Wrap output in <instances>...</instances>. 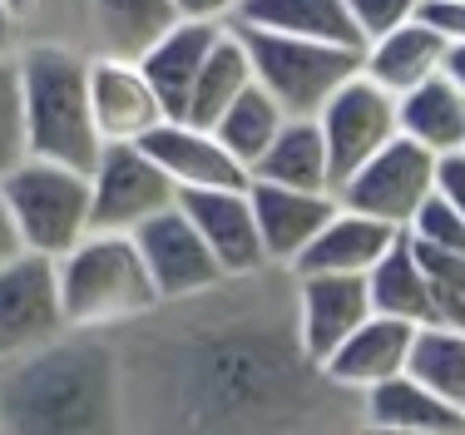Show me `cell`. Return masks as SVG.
<instances>
[{
    "label": "cell",
    "mask_w": 465,
    "mask_h": 435,
    "mask_svg": "<svg viewBox=\"0 0 465 435\" xmlns=\"http://www.w3.org/2000/svg\"><path fill=\"white\" fill-rule=\"evenodd\" d=\"M252 84V60H248V44H242L238 25H223V35L213 40V50H208L203 70H198L193 89H188V104H183V119H193V124H208L213 129V119L223 114L232 99L242 94V89Z\"/></svg>",
    "instance_id": "obj_25"
},
{
    "label": "cell",
    "mask_w": 465,
    "mask_h": 435,
    "mask_svg": "<svg viewBox=\"0 0 465 435\" xmlns=\"http://www.w3.org/2000/svg\"><path fill=\"white\" fill-rule=\"evenodd\" d=\"M440 60H446V40L426 20H406V25L361 44V74L381 89H391V94H406L420 80L440 74Z\"/></svg>",
    "instance_id": "obj_20"
},
{
    "label": "cell",
    "mask_w": 465,
    "mask_h": 435,
    "mask_svg": "<svg viewBox=\"0 0 465 435\" xmlns=\"http://www.w3.org/2000/svg\"><path fill=\"white\" fill-rule=\"evenodd\" d=\"M232 25L282 30V35L357 44L361 50V30H357V20H351L347 0H238V5H232Z\"/></svg>",
    "instance_id": "obj_22"
},
{
    "label": "cell",
    "mask_w": 465,
    "mask_h": 435,
    "mask_svg": "<svg viewBox=\"0 0 465 435\" xmlns=\"http://www.w3.org/2000/svg\"><path fill=\"white\" fill-rule=\"evenodd\" d=\"M436 193L465 218V149L440 153V159H436Z\"/></svg>",
    "instance_id": "obj_34"
},
{
    "label": "cell",
    "mask_w": 465,
    "mask_h": 435,
    "mask_svg": "<svg viewBox=\"0 0 465 435\" xmlns=\"http://www.w3.org/2000/svg\"><path fill=\"white\" fill-rule=\"evenodd\" d=\"M139 143L179 188H248L252 183L248 163L232 159V149L208 124H193L183 114L159 119Z\"/></svg>",
    "instance_id": "obj_12"
},
{
    "label": "cell",
    "mask_w": 465,
    "mask_h": 435,
    "mask_svg": "<svg viewBox=\"0 0 465 435\" xmlns=\"http://www.w3.org/2000/svg\"><path fill=\"white\" fill-rule=\"evenodd\" d=\"M20 252H25V242H20V228H15V218H10L5 198H0V267L10 258H20Z\"/></svg>",
    "instance_id": "obj_36"
},
{
    "label": "cell",
    "mask_w": 465,
    "mask_h": 435,
    "mask_svg": "<svg viewBox=\"0 0 465 435\" xmlns=\"http://www.w3.org/2000/svg\"><path fill=\"white\" fill-rule=\"evenodd\" d=\"M248 198H252V218H258L268 262H287V267L317 238V228L337 213V198L322 193V188H292V183H268V178H252Z\"/></svg>",
    "instance_id": "obj_16"
},
{
    "label": "cell",
    "mask_w": 465,
    "mask_h": 435,
    "mask_svg": "<svg viewBox=\"0 0 465 435\" xmlns=\"http://www.w3.org/2000/svg\"><path fill=\"white\" fill-rule=\"evenodd\" d=\"M411 341H416V327L401 317H386V311H371L337 351L327 356L317 371L327 376L331 386L341 391H371V386L391 381V376L406 371L411 361Z\"/></svg>",
    "instance_id": "obj_15"
},
{
    "label": "cell",
    "mask_w": 465,
    "mask_h": 435,
    "mask_svg": "<svg viewBox=\"0 0 465 435\" xmlns=\"http://www.w3.org/2000/svg\"><path fill=\"white\" fill-rule=\"evenodd\" d=\"M0 198L20 228L25 252L64 258L80 238L94 232L90 208V173L54 159H20L10 173H0Z\"/></svg>",
    "instance_id": "obj_4"
},
{
    "label": "cell",
    "mask_w": 465,
    "mask_h": 435,
    "mask_svg": "<svg viewBox=\"0 0 465 435\" xmlns=\"http://www.w3.org/2000/svg\"><path fill=\"white\" fill-rule=\"evenodd\" d=\"M440 74H446V80H456V84L465 89V40L446 44V60H440Z\"/></svg>",
    "instance_id": "obj_37"
},
{
    "label": "cell",
    "mask_w": 465,
    "mask_h": 435,
    "mask_svg": "<svg viewBox=\"0 0 465 435\" xmlns=\"http://www.w3.org/2000/svg\"><path fill=\"white\" fill-rule=\"evenodd\" d=\"M173 20H179L173 0H94L99 44L104 54H124V60H139Z\"/></svg>",
    "instance_id": "obj_26"
},
{
    "label": "cell",
    "mask_w": 465,
    "mask_h": 435,
    "mask_svg": "<svg viewBox=\"0 0 465 435\" xmlns=\"http://www.w3.org/2000/svg\"><path fill=\"white\" fill-rule=\"evenodd\" d=\"M367 317H371L367 277H357V272H302L297 277V351H302V361L312 371Z\"/></svg>",
    "instance_id": "obj_11"
},
{
    "label": "cell",
    "mask_w": 465,
    "mask_h": 435,
    "mask_svg": "<svg viewBox=\"0 0 465 435\" xmlns=\"http://www.w3.org/2000/svg\"><path fill=\"white\" fill-rule=\"evenodd\" d=\"M20 84H25L30 153L90 173L104 149L90 109V60L60 44H35L20 54Z\"/></svg>",
    "instance_id": "obj_3"
},
{
    "label": "cell",
    "mask_w": 465,
    "mask_h": 435,
    "mask_svg": "<svg viewBox=\"0 0 465 435\" xmlns=\"http://www.w3.org/2000/svg\"><path fill=\"white\" fill-rule=\"evenodd\" d=\"M15 10L5 5V0H0V54H10V44H15Z\"/></svg>",
    "instance_id": "obj_38"
},
{
    "label": "cell",
    "mask_w": 465,
    "mask_h": 435,
    "mask_svg": "<svg viewBox=\"0 0 465 435\" xmlns=\"http://www.w3.org/2000/svg\"><path fill=\"white\" fill-rule=\"evenodd\" d=\"M416 258L430 277V302H436V321L440 327H460L465 331V252H446V248H426L416 242Z\"/></svg>",
    "instance_id": "obj_29"
},
{
    "label": "cell",
    "mask_w": 465,
    "mask_h": 435,
    "mask_svg": "<svg viewBox=\"0 0 465 435\" xmlns=\"http://www.w3.org/2000/svg\"><path fill=\"white\" fill-rule=\"evenodd\" d=\"M5 5H10V10H15V15H25V10H30V5H35V0H5Z\"/></svg>",
    "instance_id": "obj_39"
},
{
    "label": "cell",
    "mask_w": 465,
    "mask_h": 435,
    "mask_svg": "<svg viewBox=\"0 0 465 435\" xmlns=\"http://www.w3.org/2000/svg\"><path fill=\"white\" fill-rule=\"evenodd\" d=\"M30 159L25 133V84H20V54H0V173Z\"/></svg>",
    "instance_id": "obj_30"
},
{
    "label": "cell",
    "mask_w": 465,
    "mask_h": 435,
    "mask_svg": "<svg viewBox=\"0 0 465 435\" xmlns=\"http://www.w3.org/2000/svg\"><path fill=\"white\" fill-rule=\"evenodd\" d=\"M252 178L331 193V153H327L317 114H287V124L278 129V139L268 143V153L252 163Z\"/></svg>",
    "instance_id": "obj_23"
},
{
    "label": "cell",
    "mask_w": 465,
    "mask_h": 435,
    "mask_svg": "<svg viewBox=\"0 0 465 435\" xmlns=\"http://www.w3.org/2000/svg\"><path fill=\"white\" fill-rule=\"evenodd\" d=\"M90 109L104 143H139L159 119H169L139 60H124V54L90 60Z\"/></svg>",
    "instance_id": "obj_14"
},
{
    "label": "cell",
    "mask_w": 465,
    "mask_h": 435,
    "mask_svg": "<svg viewBox=\"0 0 465 435\" xmlns=\"http://www.w3.org/2000/svg\"><path fill=\"white\" fill-rule=\"evenodd\" d=\"M401 232L406 228H396V222H386V218H371V213H357V208L337 203V213H331L322 228H317V238L297 252L292 272L297 277L302 272H357V277H367Z\"/></svg>",
    "instance_id": "obj_17"
},
{
    "label": "cell",
    "mask_w": 465,
    "mask_h": 435,
    "mask_svg": "<svg viewBox=\"0 0 465 435\" xmlns=\"http://www.w3.org/2000/svg\"><path fill=\"white\" fill-rule=\"evenodd\" d=\"M460 149H465V143H460Z\"/></svg>",
    "instance_id": "obj_40"
},
{
    "label": "cell",
    "mask_w": 465,
    "mask_h": 435,
    "mask_svg": "<svg viewBox=\"0 0 465 435\" xmlns=\"http://www.w3.org/2000/svg\"><path fill=\"white\" fill-rule=\"evenodd\" d=\"M134 242L149 262V277L159 287L163 302H179V297H203L218 282H228V272L218 267V258L208 252L203 232L188 222V213L179 203L153 213L149 222L134 228Z\"/></svg>",
    "instance_id": "obj_10"
},
{
    "label": "cell",
    "mask_w": 465,
    "mask_h": 435,
    "mask_svg": "<svg viewBox=\"0 0 465 435\" xmlns=\"http://www.w3.org/2000/svg\"><path fill=\"white\" fill-rule=\"evenodd\" d=\"M223 25H228V20H183L179 15L159 40L149 44V50L139 54V70L149 74V84H153V94H159L163 114H183L188 89H193L198 70H203L213 40L223 35Z\"/></svg>",
    "instance_id": "obj_18"
},
{
    "label": "cell",
    "mask_w": 465,
    "mask_h": 435,
    "mask_svg": "<svg viewBox=\"0 0 465 435\" xmlns=\"http://www.w3.org/2000/svg\"><path fill=\"white\" fill-rule=\"evenodd\" d=\"M232 5L238 0H173L183 20H232Z\"/></svg>",
    "instance_id": "obj_35"
},
{
    "label": "cell",
    "mask_w": 465,
    "mask_h": 435,
    "mask_svg": "<svg viewBox=\"0 0 465 435\" xmlns=\"http://www.w3.org/2000/svg\"><path fill=\"white\" fill-rule=\"evenodd\" d=\"M406 238L426 242V248H446V252H465V218L446 203L440 193H430L416 208V218L406 222Z\"/></svg>",
    "instance_id": "obj_31"
},
{
    "label": "cell",
    "mask_w": 465,
    "mask_h": 435,
    "mask_svg": "<svg viewBox=\"0 0 465 435\" xmlns=\"http://www.w3.org/2000/svg\"><path fill=\"white\" fill-rule=\"evenodd\" d=\"M119 416L114 351L99 341H45L0 371V430L70 435L104 430Z\"/></svg>",
    "instance_id": "obj_1"
},
{
    "label": "cell",
    "mask_w": 465,
    "mask_h": 435,
    "mask_svg": "<svg viewBox=\"0 0 465 435\" xmlns=\"http://www.w3.org/2000/svg\"><path fill=\"white\" fill-rule=\"evenodd\" d=\"M179 203V183L143 153V143H104L90 169L94 232H134Z\"/></svg>",
    "instance_id": "obj_6"
},
{
    "label": "cell",
    "mask_w": 465,
    "mask_h": 435,
    "mask_svg": "<svg viewBox=\"0 0 465 435\" xmlns=\"http://www.w3.org/2000/svg\"><path fill=\"white\" fill-rule=\"evenodd\" d=\"M396 124H401L406 139H416L436 159L456 153L465 143V89L446 74H430L416 89L396 94Z\"/></svg>",
    "instance_id": "obj_21"
},
{
    "label": "cell",
    "mask_w": 465,
    "mask_h": 435,
    "mask_svg": "<svg viewBox=\"0 0 465 435\" xmlns=\"http://www.w3.org/2000/svg\"><path fill=\"white\" fill-rule=\"evenodd\" d=\"M64 331L60 277L54 258L45 252H20L0 267V361L20 351H35Z\"/></svg>",
    "instance_id": "obj_9"
},
{
    "label": "cell",
    "mask_w": 465,
    "mask_h": 435,
    "mask_svg": "<svg viewBox=\"0 0 465 435\" xmlns=\"http://www.w3.org/2000/svg\"><path fill=\"white\" fill-rule=\"evenodd\" d=\"M282 124H287V114H282L278 99H272L262 84H248V89H242V94L223 109V114L213 119V133L232 149V159L248 163V173H252V163L268 153V143L278 139Z\"/></svg>",
    "instance_id": "obj_27"
},
{
    "label": "cell",
    "mask_w": 465,
    "mask_h": 435,
    "mask_svg": "<svg viewBox=\"0 0 465 435\" xmlns=\"http://www.w3.org/2000/svg\"><path fill=\"white\" fill-rule=\"evenodd\" d=\"M367 396V420L376 430H401V435H465V410L436 396L426 381L411 371L391 376V381L371 386Z\"/></svg>",
    "instance_id": "obj_19"
},
{
    "label": "cell",
    "mask_w": 465,
    "mask_h": 435,
    "mask_svg": "<svg viewBox=\"0 0 465 435\" xmlns=\"http://www.w3.org/2000/svg\"><path fill=\"white\" fill-rule=\"evenodd\" d=\"M367 292H371V311H386V317H401L411 327H430L436 321V302H430V277L420 267L411 238H396L391 248L381 252V262L367 272Z\"/></svg>",
    "instance_id": "obj_24"
},
{
    "label": "cell",
    "mask_w": 465,
    "mask_h": 435,
    "mask_svg": "<svg viewBox=\"0 0 465 435\" xmlns=\"http://www.w3.org/2000/svg\"><path fill=\"white\" fill-rule=\"evenodd\" d=\"M430 193H436V153L420 149L406 133H396L386 149H376L357 173L337 183V203L386 218L396 228H406Z\"/></svg>",
    "instance_id": "obj_7"
},
{
    "label": "cell",
    "mask_w": 465,
    "mask_h": 435,
    "mask_svg": "<svg viewBox=\"0 0 465 435\" xmlns=\"http://www.w3.org/2000/svg\"><path fill=\"white\" fill-rule=\"evenodd\" d=\"M60 307L70 331H99L134 321L163 302L149 277L134 232H90L64 258H54Z\"/></svg>",
    "instance_id": "obj_2"
},
{
    "label": "cell",
    "mask_w": 465,
    "mask_h": 435,
    "mask_svg": "<svg viewBox=\"0 0 465 435\" xmlns=\"http://www.w3.org/2000/svg\"><path fill=\"white\" fill-rule=\"evenodd\" d=\"M252 60V84H262L282 104V114H317L351 74L361 70L357 44H331L282 30H252L238 25Z\"/></svg>",
    "instance_id": "obj_5"
},
{
    "label": "cell",
    "mask_w": 465,
    "mask_h": 435,
    "mask_svg": "<svg viewBox=\"0 0 465 435\" xmlns=\"http://www.w3.org/2000/svg\"><path fill=\"white\" fill-rule=\"evenodd\" d=\"M317 124H322V139L331 153V193H337L341 178H351L376 149H386L401 133V124H396V94L367 80L361 70L317 109Z\"/></svg>",
    "instance_id": "obj_8"
},
{
    "label": "cell",
    "mask_w": 465,
    "mask_h": 435,
    "mask_svg": "<svg viewBox=\"0 0 465 435\" xmlns=\"http://www.w3.org/2000/svg\"><path fill=\"white\" fill-rule=\"evenodd\" d=\"M406 371L416 381H426L436 396H446L450 406L465 410V331L460 327H416V341H411V361Z\"/></svg>",
    "instance_id": "obj_28"
},
{
    "label": "cell",
    "mask_w": 465,
    "mask_h": 435,
    "mask_svg": "<svg viewBox=\"0 0 465 435\" xmlns=\"http://www.w3.org/2000/svg\"><path fill=\"white\" fill-rule=\"evenodd\" d=\"M179 208L203 232L208 252L228 277H248L268 262L248 188H179Z\"/></svg>",
    "instance_id": "obj_13"
},
{
    "label": "cell",
    "mask_w": 465,
    "mask_h": 435,
    "mask_svg": "<svg viewBox=\"0 0 465 435\" xmlns=\"http://www.w3.org/2000/svg\"><path fill=\"white\" fill-rule=\"evenodd\" d=\"M347 10H351V20H357V30H361V44H367L376 35H386V30L416 20L420 0H347Z\"/></svg>",
    "instance_id": "obj_32"
},
{
    "label": "cell",
    "mask_w": 465,
    "mask_h": 435,
    "mask_svg": "<svg viewBox=\"0 0 465 435\" xmlns=\"http://www.w3.org/2000/svg\"><path fill=\"white\" fill-rule=\"evenodd\" d=\"M416 20H426V25L436 30L446 44L465 40V0H420Z\"/></svg>",
    "instance_id": "obj_33"
}]
</instances>
